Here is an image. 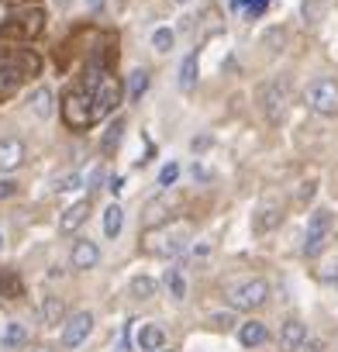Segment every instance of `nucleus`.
Masks as SVG:
<instances>
[{"instance_id":"nucleus-1","label":"nucleus","mask_w":338,"mask_h":352,"mask_svg":"<svg viewBox=\"0 0 338 352\" xmlns=\"http://www.w3.org/2000/svg\"><path fill=\"white\" fill-rule=\"evenodd\" d=\"M190 242V228L187 225H152L145 232V252L148 256H159V259H177L183 252V245Z\"/></svg>"},{"instance_id":"nucleus-2","label":"nucleus","mask_w":338,"mask_h":352,"mask_svg":"<svg viewBox=\"0 0 338 352\" xmlns=\"http://www.w3.org/2000/svg\"><path fill=\"white\" fill-rule=\"evenodd\" d=\"M38 73V56L32 52H14V56H0V100L14 97L28 76Z\"/></svg>"},{"instance_id":"nucleus-3","label":"nucleus","mask_w":338,"mask_h":352,"mask_svg":"<svg viewBox=\"0 0 338 352\" xmlns=\"http://www.w3.org/2000/svg\"><path fill=\"white\" fill-rule=\"evenodd\" d=\"M42 28H45V14L38 8H32V11L11 14L4 25H0V38L4 42H32L35 35H42Z\"/></svg>"},{"instance_id":"nucleus-4","label":"nucleus","mask_w":338,"mask_h":352,"mask_svg":"<svg viewBox=\"0 0 338 352\" xmlns=\"http://www.w3.org/2000/svg\"><path fill=\"white\" fill-rule=\"evenodd\" d=\"M331 225H335V218L324 211V208H317L311 218H307V232H304V256H321L324 252V245L331 242Z\"/></svg>"},{"instance_id":"nucleus-5","label":"nucleus","mask_w":338,"mask_h":352,"mask_svg":"<svg viewBox=\"0 0 338 352\" xmlns=\"http://www.w3.org/2000/svg\"><path fill=\"white\" fill-rule=\"evenodd\" d=\"M228 300H232V307H238V311H256V307H262V304L269 300V283H266L262 276L242 280V283H235V287L228 290Z\"/></svg>"},{"instance_id":"nucleus-6","label":"nucleus","mask_w":338,"mask_h":352,"mask_svg":"<svg viewBox=\"0 0 338 352\" xmlns=\"http://www.w3.org/2000/svg\"><path fill=\"white\" fill-rule=\"evenodd\" d=\"M63 121H66L73 131L93 124V118H90V94H87L83 87L66 90V97H63Z\"/></svg>"},{"instance_id":"nucleus-7","label":"nucleus","mask_w":338,"mask_h":352,"mask_svg":"<svg viewBox=\"0 0 338 352\" xmlns=\"http://www.w3.org/2000/svg\"><path fill=\"white\" fill-rule=\"evenodd\" d=\"M307 104L314 114L321 118H335L338 114V83L335 80H314L307 87Z\"/></svg>"},{"instance_id":"nucleus-8","label":"nucleus","mask_w":338,"mask_h":352,"mask_svg":"<svg viewBox=\"0 0 338 352\" xmlns=\"http://www.w3.org/2000/svg\"><path fill=\"white\" fill-rule=\"evenodd\" d=\"M93 331V314L90 311H76L69 321H63V349H80Z\"/></svg>"},{"instance_id":"nucleus-9","label":"nucleus","mask_w":338,"mask_h":352,"mask_svg":"<svg viewBox=\"0 0 338 352\" xmlns=\"http://www.w3.org/2000/svg\"><path fill=\"white\" fill-rule=\"evenodd\" d=\"M262 111H266V118L276 124L280 118H283V111H286V100H290V87L283 83V80H273L266 90H262Z\"/></svg>"},{"instance_id":"nucleus-10","label":"nucleus","mask_w":338,"mask_h":352,"mask_svg":"<svg viewBox=\"0 0 338 352\" xmlns=\"http://www.w3.org/2000/svg\"><path fill=\"white\" fill-rule=\"evenodd\" d=\"M173 208H180V194H169V190H162V197L148 201V208H145V221H148V228H152V225L169 221Z\"/></svg>"},{"instance_id":"nucleus-11","label":"nucleus","mask_w":338,"mask_h":352,"mask_svg":"<svg viewBox=\"0 0 338 352\" xmlns=\"http://www.w3.org/2000/svg\"><path fill=\"white\" fill-rule=\"evenodd\" d=\"M280 221H283V204L266 201V204L252 214V232H256V235H266V232L280 228Z\"/></svg>"},{"instance_id":"nucleus-12","label":"nucleus","mask_w":338,"mask_h":352,"mask_svg":"<svg viewBox=\"0 0 338 352\" xmlns=\"http://www.w3.org/2000/svg\"><path fill=\"white\" fill-rule=\"evenodd\" d=\"M97 263H100V249H97V242L80 239V242L73 245V252H69V266L80 270V273H87V270H93Z\"/></svg>"},{"instance_id":"nucleus-13","label":"nucleus","mask_w":338,"mask_h":352,"mask_svg":"<svg viewBox=\"0 0 338 352\" xmlns=\"http://www.w3.org/2000/svg\"><path fill=\"white\" fill-rule=\"evenodd\" d=\"M90 218V197H83V201H76V204H69L63 214H59V232L63 235H73L83 221Z\"/></svg>"},{"instance_id":"nucleus-14","label":"nucleus","mask_w":338,"mask_h":352,"mask_svg":"<svg viewBox=\"0 0 338 352\" xmlns=\"http://www.w3.org/2000/svg\"><path fill=\"white\" fill-rule=\"evenodd\" d=\"M25 162V142L21 138H0V173H14Z\"/></svg>"},{"instance_id":"nucleus-15","label":"nucleus","mask_w":338,"mask_h":352,"mask_svg":"<svg viewBox=\"0 0 338 352\" xmlns=\"http://www.w3.org/2000/svg\"><path fill=\"white\" fill-rule=\"evenodd\" d=\"M304 338H307V328H304L297 318L283 321V328H280V349H283V352H300Z\"/></svg>"},{"instance_id":"nucleus-16","label":"nucleus","mask_w":338,"mask_h":352,"mask_svg":"<svg viewBox=\"0 0 338 352\" xmlns=\"http://www.w3.org/2000/svg\"><path fill=\"white\" fill-rule=\"evenodd\" d=\"M0 345H4L8 352L25 349V345H28V328H25L21 321H8V324H4V331H0Z\"/></svg>"},{"instance_id":"nucleus-17","label":"nucleus","mask_w":338,"mask_h":352,"mask_svg":"<svg viewBox=\"0 0 338 352\" xmlns=\"http://www.w3.org/2000/svg\"><path fill=\"white\" fill-rule=\"evenodd\" d=\"M28 107H32V114H35V118L49 121V118H52V111H56V97H52V90H49V87H38V90L28 97Z\"/></svg>"},{"instance_id":"nucleus-18","label":"nucleus","mask_w":338,"mask_h":352,"mask_svg":"<svg viewBox=\"0 0 338 352\" xmlns=\"http://www.w3.org/2000/svg\"><path fill=\"white\" fill-rule=\"evenodd\" d=\"M66 321V304H63V297H45L42 300V324L45 328H59Z\"/></svg>"},{"instance_id":"nucleus-19","label":"nucleus","mask_w":338,"mask_h":352,"mask_svg":"<svg viewBox=\"0 0 338 352\" xmlns=\"http://www.w3.org/2000/svg\"><path fill=\"white\" fill-rule=\"evenodd\" d=\"M197 76H201V56L190 52V56L183 59V66H180V90L190 94V90L197 87Z\"/></svg>"},{"instance_id":"nucleus-20","label":"nucleus","mask_w":338,"mask_h":352,"mask_svg":"<svg viewBox=\"0 0 338 352\" xmlns=\"http://www.w3.org/2000/svg\"><path fill=\"white\" fill-rule=\"evenodd\" d=\"M266 338H269V331H266L262 321H245V324L238 328V342H242L245 349H256V345H262Z\"/></svg>"},{"instance_id":"nucleus-21","label":"nucleus","mask_w":338,"mask_h":352,"mask_svg":"<svg viewBox=\"0 0 338 352\" xmlns=\"http://www.w3.org/2000/svg\"><path fill=\"white\" fill-rule=\"evenodd\" d=\"M166 345V331L159 328V324H142V331H138V349L142 352H159Z\"/></svg>"},{"instance_id":"nucleus-22","label":"nucleus","mask_w":338,"mask_h":352,"mask_svg":"<svg viewBox=\"0 0 338 352\" xmlns=\"http://www.w3.org/2000/svg\"><path fill=\"white\" fill-rule=\"evenodd\" d=\"M162 283H166V290H169V297H173V300H187V276H183L180 266H169Z\"/></svg>"},{"instance_id":"nucleus-23","label":"nucleus","mask_w":338,"mask_h":352,"mask_svg":"<svg viewBox=\"0 0 338 352\" xmlns=\"http://www.w3.org/2000/svg\"><path fill=\"white\" fill-rule=\"evenodd\" d=\"M121 228H124V211H121V204H107V208H104V235H107V239H117Z\"/></svg>"},{"instance_id":"nucleus-24","label":"nucleus","mask_w":338,"mask_h":352,"mask_svg":"<svg viewBox=\"0 0 338 352\" xmlns=\"http://www.w3.org/2000/svg\"><path fill=\"white\" fill-rule=\"evenodd\" d=\"M121 138H124V118H114V121L107 124V135H104V142H100V148H104V155H111V152H117V145H121Z\"/></svg>"},{"instance_id":"nucleus-25","label":"nucleus","mask_w":338,"mask_h":352,"mask_svg":"<svg viewBox=\"0 0 338 352\" xmlns=\"http://www.w3.org/2000/svg\"><path fill=\"white\" fill-rule=\"evenodd\" d=\"M148 80H152V76H148V69H135V73H131V80H128V100H131V104H138V100L145 97Z\"/></svg>"},{"instance_id":"nucleus-26","label":"nucleus","mask_w":338,"mask_h":352,"mask_svg":"<svg viewBox=\"0 0 338 352\" xmlns=\"http://www.w3.org/2000/svg\"><path fill=\"white\" fill-rule=\"evenodd\" d=\"M155 290H159V283H155L152 276H135V280H131V297H135V300H152Z\"/></svg>"},{"instance_id":"nucleus-27","label":"nucleus","mask_w":338,"mask_h":352,"mask_svg":"<svg viewBox=\"0 0 338 352\" xmlns=\"http://www.w3.org/2000/svg\"><path fill=\"white\" fill-rule=\"evenodd\" d=\"M76 187H83V176L73 169V173H63V176H56L52 180V190L56 194H69V190H76Z\"/></svg>"},{"instance_id":"nucleus-28","label":"nucleus","mask_w":338,"mask_h":352,"mask_svg":"<svg viewBox=\"0 0 338 352\" xmlns=\"http://www.w3.org/2000/svg\"><path fill=\"white\" fill-rule=\"evenodd\" d=\"M173 45H177V32L173 28H155L152 32V49L155 52H169Z\"/></svg>"},{"instance_id":"nucleus-29","label":"nucleus","mask_w":338,"mask_h":352,"mask_svg":"<svg viewBox=\"0 0 338 352\" xmlns=\"http://www.w3.org/2000/svg\"><path fill=\"white\" fill-rule=\"evenodd\" d=\"M177 180H180V166L177 162H166L162 173H159V187L169 190V187H177Z\"/></svg>"},{"instance_id":"nucleus-30","label":"nucleus","mask_w":338,"mask_h":352,"mask_svg":"<svg viewBox=\"0 0 338 352\" xmlns=\"http://www.w3.org/2000/svg\"><path fill=\"white\" fill-rule=\"evenodd\" d=\"M266 4H269V0H235V8L245 11L249 18H259V14L266 11Z\"/></svg>"},{"instance_id":"nucleus-31","label":"nucleus","mask_w":338,"mask_h":352,"mask_svg":"<svg viewBox=\"0 0 338 352\" xmlns=\"http://www.w3.org/2000/svg\"><path fill=\"white\" fill-rule=\"evenodd\" d=\"M300 11H304L307 21H317V18L324 14V0H304V8H300Z\"/></svg>"},{"instance_id":"nucleus-32","label":"nucleus","mask_w":338,"mask_h":352,"mask_svg":"<svg viewBox=\"0 0 338 352\" xmlns=\"http://www.w3.org/2000/svg\"><path fill=\"white\" fill-rule=\"evenodd\" d=\"M18 194V180H11V176H0V201H8Z\"/></svg>"},{"instance_id":"nucleus-33","label":"nucleus","mask_w":338,"mask_h":352,"mask_svg":"<svg viewBox=\"0 0 338 352\" xmlns=\"http://www.w3.org/2000/svg\"><path fill=\"white\" fill-rule=\"evenodd\" d=\"M128 335H131V321H128V324L121 328V342H117V345H114L111 352H128V349H131V342H128Z\"/></svg>"},{"instance_id":"nucleus-34","label":"nucleus","mask_w":338,"mask_h":352,"mask_svg":"<svg viewBox=\"0 0 338 352\" xmlns=\"http://www.w3.org/2000/svg\"><path fill=\"white\" fill-rule=\"evenodd\" d=\"M107 190H111V194L117 197V194L124 190V176H111V184H107Z\"/></svg>"},{"instance_id":"nucleus-35","label":"nucleus","mask_w":338,"mask_h":352,"mask_svg":"<svg viewBox=\"0 0 338 352\" xmlns=\"http://www.w3.org/2000/svg\"><path fill=\"white\" fill-rule=\"evenodd\" d=\"M300 349H307V352H324V342H317V338H311V342H307V338H304V345H300Z\"/></svg>"},{"instance_id":"nucleus-36","label":"nucleus","mask_w":338,"mask_h":352,"mask_svg":"<svg viewBox=\"0 0 338 352\" xmlns=\"http://www.w3.org/2000/svg\"><path fill=\"white\" fill-rule=\"evenodd\" d=\"M104 4H107V0H87V11L97 14V11H104Z\"/></svg>"},{"instance_id":"nucleus-37","label":"nucleus","mask_w":338,"mask_h":352,"mask_svg":"<svg viewBox=\"0 0 338 352\" xmlns=\"http://www.w3.org/2000/svg\"><path fill=\"white\" fill-rule=\"evenodd\" d=\"M214 324H225L228 328V324H235V318L232 314H214Z\"/></svg>"},{"instance_id":"nucleus-38","label":"nucleus","mask_w":338,"mask_h":352,"mask_svg":"<svg viewBox=\"0 0 338 352\" xmlns=\"http://www.w3.org/2000/svg\"><path fill=\"white\" fill-rule=\"evenodd\" d=\"M69 4H73V0H56V8H59V11H66Z\"/></svg>"},{"instance_id":"nucleus-39","label":"nucleus","mask_w":338,"mask_h":352,"mask_svg":"<svg viewBox=\"0 0 338 352\" xmlns=\"http://www.w3.org/2000/svg\"><path fill=\"white\" fill-rule=\"evenodd\" d=\"M32 352H52V349H49V345H35Z\"/></svg>"},{"instance_id":"nucleus-40","label":"nucleus","mask_w":338,"mask_h":352,"mask_svg":"<svg viewBox=\"0 0 338 352\" xmlns=\"http://www.w3.org/2000/svg\"><path fill=\"white\" fill-rule=\"evenodd\" d=\"M173 4H180V8H183V4H190V0H173Z\"/></svg>"},{"instance_id":"nucleus-41","label":"nucleus","mask_w":338,"mask_h":352,"mask_svg":"<svg viewBox=\"0 0 338 352\" xmlns=\"http://www.w3.org/2000/svg\"><path fill=\"white\" fill-rule=\"evenodd\" d=\"M0 249H4V232H0Z\"/></svg>"},{"instance_id":"nucleus-42","label":"nucleus","mask_w":338,"mask_h":352,"mask_svg":"<svg viewBox=\"0 0 338 352\" xmlns=\"http://www.w3.org/2000/svg\"><path fill=\"white\" fill-rule=\"evenodd\" d=\"M124 4H128V0H117V8H124Z\"/></svg>"},{"instance_id":"nucleus-43","label":"nucleus","mask_w":338,"mask_h":352,"mask_svg":"<svg viewBox=\"0 0 338 352\" xmlns=\"http://www.w3.org/2000/svg\"><path fill=\"white\" fill-rule=\"evenodd\" d=\"M8 4H18V0H8Z\"/></svg>"},{"instance_id":"nucleus-44","label":"nucleus","mask_w":338,"mask_h":352,"mask_svg":"<svg viewBox=\"0 0 338 352\" xmlns=\"http://www.w3.org/2000/svg\"><path fill=\"white\" fill-rule=\"evenodd\" d=\"M159 352H162V349H159ZM169 352H173V349H169Z\"/></svg>"}]
</instances>
